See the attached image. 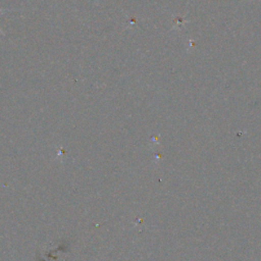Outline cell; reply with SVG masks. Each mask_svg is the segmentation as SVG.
I'll use <instances>...</instances> for the list:
<instances>
[{
	"label": "cell",
	"mask_w": 261,
	"mask_h": 261,
	"mask_svg": "<svg viewBox=\"0 0 261 261\" xmlns=\"http://www.w3.org/2000/svg\"><path fill=\"white\" fill-rule=\"evenodd\" d=\"M0 11H2V9H0ZM0 33H2V34H3V32H2V30H1V29H0Z\"/></svg>",
	"instance_id": "obj_1"
}]
</instances>
